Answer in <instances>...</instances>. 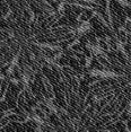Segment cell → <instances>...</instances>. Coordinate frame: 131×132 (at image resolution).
<instances>
[{
  "mask_svg": "<svg viewBox=\"0 0 131 132\" xmlns=\"http://www.w3.org/2000/svg\"><path fill=\"white\" fill-rule=\"evenodd\" d=\"M97 49L100 52L104 53V54H106V53L110 51V45L108 43V41H106V38H98L97 41Z\"/></svg>",
  "mask_w": 131,
  "mask_h": 132,
  "instance_id": "cell-2",
  "label": "cell"
},
{
  "mask_svg": "<svg viewBox=\"0 0 131 132\" xmlns=\"http://www.w3.org/2000/svg\"><path fill=\"white\" fill-rule=\"evenodd\" d=\"M128 37H129V35H128L127 33L123 31V28H122V27L119 28L117 35H115V38H117V41L119 42V43H121V45L128 43Z\"/></svg>",
  "mask_w": 131,
  "mask_h": 132,
  "instance_id": "cell-3",
  "label": "cell"
},
{
  "mask_svg": "<svg viewBox=\"0 0 131 132\" xmlns=\"http://www.w3.org/2000/svg\"><path fill=\"white\" fill-rule=\"evenodd\" d=\"M122 28H123V31L126 32L128 35H131V19L130 18H127L124 20Z\"/></svg>",
  "mask_w": 131,
  "mask_h": 132,
  "instance_id": "cell-4",
  "label": "cell"
},
{
  "mask_svg": "<svg viewBox=\"0 0 131 132\" xmlns=\"http://www.w3.org/2000/svg\"><path fill=\"white\" fill-rule=\"evenodd\" d=\"M95 16V11L93 8H81V11L77 16V20L79 24H87Z\"/></svg>",
  "mask_w": 131,
  "mask_h": 132,
  "instance_id": "cell-1",
  "label": "cell"
}]
</instances>
